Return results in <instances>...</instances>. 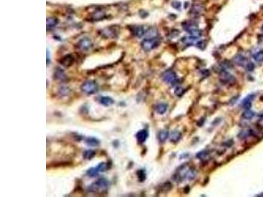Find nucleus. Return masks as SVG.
<instances>
[{
	"instance_id": "nucleus-15",
	"label": "nucleus",
	"mask_w": 263,
	"mask_h": 197,
	"mask_svg": "<svg viewBox=\"0 0 263 197\" xmlns=\"http://www.w3.org/2000/svg\"><path fill=\"white\" fill-rule=\"evenodd\" d=\"M220 79L224 83L228 84V83H230V82H233V80H234V77L232 76H231L229 73L225 72V71H222L221 74V78Z\"/></svg>"
},
{
	"instance_id": "nucleus-17",
	"label": "nucleus",
	"mask_w": 263,
	"mask_h": 197,
	"mask_svg": "<svg viewBox=\"0 0 263 197\" xmlns=\"http://www.w3.org/2000/svg\"><path fill=\"white\" fill-rule=\"evenodd\" d=\"M181 133H180L179 132H172L170 134V140L171 142H173V143H176V142H178L181 139Z\"/></svg>"
},
{
	"instance_id": "nucleus-9",
	"label": "nucleus",
	"mask_w": 263,
	"mask_h": 197,
	"mask_svg": "<svg viewBox=\"0 0 263 197\" xmlns=\"http://www.w3.org/2000/svg\"><path fill=\"white\" fill-rule=\"evenodd\" d=\"M99 102L103 106L109 107L114 103V100L113 98L109 97V96H101L99 97Z\"/></svg>"
},
{
	"instance_id": "nucleus-1",
	"label": "nucleus",
	"mask_w": 263,
	"mask_h": 197,
	"mask_svg": "<svg viewBox=\"0 0 263 197\" xmlns=\"http://www.w3.org/2000/svg\"><path fill=\"white\" fill-rule=\"evenodd\" d=\"M109 181L106 179L101 178L95 181L88 187V191L93 193H101L108 189Z\"/></svg>"
},
{
	"instance_id": "nucleus-34",
	"label": "nucleus",
	"mask_w": 263,
	"mask_h": 197,
	"mask_svg": "<svg viewBox=\"0 0 263 197\" xmlns=\"http://www.w3.org/2000/svg\"><path fill=\"white\" fill-rule=\"evenodd\" d=\"M50 62V55L49 51L47 49V65H49Z\"/></svg>"
},
{
	"instance_id": "nucleus-23",
	"label": "nucleus",
	"mask_w": 263,
	"mask_h": 197,
	"mask_svg": "<svg viewBox=\"0 0 263 197\" xmlns=\"http://www.w3.org/2000/svg\"><path fill=\"white\" fill-rule=\"evenodd\" d=\"M99 171H97V169L96 168H91L87 171L86 174L88 177H95L99 175Z\"/></svg>"
},
{
	"instance_id": "nucleus-29",
	"label": "nucleus",
	"mask_w": 263,
	"mask_h": 197,
	"mask_svg": "<svg viewBox=\"0 0 263 197\" xmlns=\"http://www.w3.org/2000/svg\"><path fill=\"white\" fill-rule=\"evenodd\" d=\"M197 157H198V159L204 160L207 159V157H208V154L206 152H200L197 154Z\"/></svg>"
},
{
	"instance_id": "nucleus-12",
	"label": "nucleus",
	"mask_w": 263,
	"mask_h": 197,
	"mask_svg": "<svg viewBox=\"0 0 263 197\" xmlns=\"http://www.w3.org/2000/svg\"><path fill=\"white\" fill-rule=\"evenodd\" d=\"M85 143L89 146H99L100 142L94 137H88L86 138Z\"/></svg>"
},
{
	"instance_id": "nucleus-35",
	"label": "nucleus",
	"mask_w": 263,
	"mask_h": 197,
	"mask_svg": "<svg viewBox=\"0 0 263 197\" xmlns=\"http://www.w3.org/2000/svg\"><path fill=\"white\" fill-rule=\"evenodd\" d=\"M262 30H263V26H262Z\"/></svg>"
},
{
	"instance_id": "nucleus-33",
	"label": "nucleus",
	"mask_w": 263,
	"mask_h": 197,
	"mask_svg": "<svg viewBox=\"0 0 263 197\" xmlns=\"http://www.w3.org/2000/svg\"><path fill=\"white\" fill-rule=\"evenodd\" d=\"M172 6L174 8L176 9H179L181 7V3H180V1H174L172 3Z\"/></svg>"
},
{
	"instance_id": "nucleus-3",
	"label": "nucleus",
	"mask_w": 263,
	"mask_h": 197,
	"mask_svg": "<svg viewBox=\"0 0 263 197\" xmlns=\"http://www.w3.org/2000/svg\"><path fill=\"white\" fill-rule=\"evenodd\" d=\"M81 90L88 95H92L98 91V85L92 80H88L81 86Z\"/></svg>"
},
{
	"instance_id": "nucleus-24",
	"label": "nucleus",
	"mask_w": 263,
	"mask_h": 197,
	"mask_svg": "<svg viewBox=\"0 0 263 197\" xmlns=\"http://www.w3.org/2000/svg\"><path fill=\"white\" fill-rule=\"evenodd\" d=\"M57 20L55 18H49V19H47V27H48V28L54 27L57 24Z\"/></svg>"
},
{
	"instance_id": "nucleus-25",
	"label": "nucleus",
	"mask_w": 263,
	"mask_h": 197,
	"mask_svg": "<svg viewBox=\"0 0 263 197\" xmlns=\"http://www.w3.org/2000/svg\"><path fill=\"white\" fill-rule=\"evenodd\" d=\"M253 58L257 62L263 61V51H260L255 53L253 55Z\"/></svg>"
},
{
	"instance_id": "nucleus-26",
	"label": "nucleus",
	"mask_w": 263,
	"mask_h": 197,
	"mask_svg": "<svg viewBox=\"0 0 263 197\" xmlns=\"http://www.w3.org/2000/svg\"><path fill=\"white\" fill-rule=\"evenodd\" d=\"M254 114L255 113L250 109H246V111H245L243 113V117L245 119H251L253 117Z\"/></svg>"
},
{
	"instance_id": "nucleus-6",
	"label": "nucleus",
	"mask_w": 263,
	"mask_h": 197,
	"mask_svg": "<svg viewBox=\"0 0 263 197\" xmlns=\"http://www.w3.org/2000/svg\"><path fill=\"white\" fill-rule=\"evenodd\" d=\"M148 132L147 130H139V131L136 134V139L137 141L139 143H143L144 142L146 141V139H147L148 137Z\"/></svg>"
},
{
	"instance_id": "nucleus-18",
	"label": "nucleus",
	"mask_w": 263,
	"mask_h": 197,
	"mask_svg": "<svg viewBox=\"0 0 263 197\" xmlns=\"http://www.w3.org/2000/svg\"><path fill=\"white\" fill-rule=\"evenodd\" d=\"M55 78L58 80H64L66 78V76L64 73V71L63 70L60 69V68H59L57 69V70L55 72Z\"/></svg>"
},
{
	"instance_id": "nucleus-8",
	"label": "nucleus",
	"mask_w": 263,
	"mask_h": 197,
	"mask_svg": "<svg viewBox=\"0 0 263 197\" xmlns=\"http://www.w3.org/2000/svg\"><path fill=\"white\" fill-rule=\"evenodd\" d=\"M198 38L194 37V36H186V37H184L182 38V42L186 44L187 45H195L197 42H199L198 40Z\"/></svg>"
},
{
	"instance_id": "nucleus-31",
	"label": "nucleus",
	"mask_w": 263,
	"mask_h": 197,
	"mask_svg": "<svg viewBox=\"0 0 263 197\" xmlns=\"http://www.w3.org/2000/svg\"><path fill=\"white\" fill-rule=\"evenodd\" d=\"M205 45H206V43H205V41H203V40L199 41V42H197V43L196 44V46L198 48H199V49H205Z\"/></svg>"
},
{
	"instance_id": "nucleus-27",
	"label": "nucleus",
	"mask_w": 263,
	"mask_h": 197,
	"mask_svg": "<svg viewBox=\"0 0 263 197\" xmlns=\"http://www.w3.org/2000/svg\"><path fill=\"white\" fill-rule=\"evenodd\" d=\"M137 175H138L139 181L143 182V181L145 179L146 175H145V171H144V170H143V169H140V170L138 171V172H137Z\"/></svg>"
},
{
	"instance_id": "nucleus-4",
	"label": "nucleus",
	"mask_w": 263,
	"mask_h": 197,
	"mask_svg": "<svg viewBox=\"0 0 263 197\" xmlns=\"http://www.w3.org/2000/svg\"><path fill=\"white\" fill-rule=\"evenodd\" d=\"M161 43V40L157 38L145 39L141 43V47L144 51H149L157 47Z\"/></svg>"
},
{
	"instance_id": "nucleus-11",
	"label": "nucleus",
	"mask_w": 263,
	"mask_h": 197,
	"mask_svg": "<svg viewBox=\"0 0 263 197\" xmlns=\"http://www.w3.org/2000/svg\"><path fill=\"white\" fill-rule=\"evenodd\" d=\"M111 162H101L97 166L95 167L96 169L99 172H103L106 171L111 168Z\"/></svg>"
},
{
	"instance_id": "nucleus-7",
	"label": "nucleus",
	"mask_w": 263,
	"mask_h": 197,
	"mask_svg": "<svg viewBox=\"0 0 263 197\" xmlns=\"http://www.w3.org/2000/svg\"><path fill=\"white\" fill-rule=\"evenodd\" d=\"M91 42L90 40H89L88 38H84L80 41L78 43V46L80 49H81L82 50H88L91 47Z\"/></svg>"
},
{
	"instance_id": "nucleus-32",
	"label": "nucleus",
	"mask_w": 263,
	"mask_h": 197,
	"mask_svg": "<svg viewBox=\"0 0 263 197\" xmlns=\"http://www.w3.org/2000/svg\"><path fill=\"white\" fill-rule=\"evenodd\" d=\"M245 68L248 71H252L254 70V68H255V65H254L252 62L249 61V63L247 65Z\"/></svg>"
},
{
	"instance_id": "nucleus-16",
	"label": "nucleus",
	"mask_w": 263,
	"mask_h": 197,
	"mask_svg": "<svg viewBox=\"0 0 263 197\" xmlns=\"http://www.w3.org/2000/svg\"><path fill=\"white\" fill-rule=\"evenodd\" d=\"M73 61H74V58H73V57L71 55H67L63 57L61 63L63 66H69L72 65Z\"/></svg>"
},
{
	"instance_id": "nucleus-10",
	"label": "nucleus",
	"mask_w": 263,
	"mask_h": 197,
	"mask_svg": "<svg viewBox=\"0 0 263 197\" xmlns=\"http://www.w3.org/2000/svg\"><path fill=\"white\" fill-rule=\"evenodd\" d=\"M234 62L236 64H237L238 65L244 66V67H246V66L247 64L249 63V61L248 59L242 55H237L236 57H235L234 58Z\"/></svg>"
},
{
	"instance_id": "nucleus-5",
	"label": "nucleus",
	"mask_w": 263,
	"mask_h": 197,
	"mask_svg": "<svg viewBox=\"0 0 263 197\" xmlns=\"http://www.w3.org/2000/svg\"><path fill=\"white\" fill-rule=\"evenodd\" d=\"M163 80L166 83L173 84L176 83L178 80L177 76L176 74L174 72H173L172 70H168L167 72H166L163 74Z\"/></svg>"
},
{
	"instance_id": "nucleus-14",
	"label": "nucleus",
	"mask_w": 263,
	"mask_h": 197,
	"mask_svg": "<svg viewBox=\"0 0 263 197\" xmlns=\"http://www.w3.org/2000/svg\"><path fill=\"white\" fill-rule=\"evenodd\" d=\"M158 35V32L156 28H153V27H151L149 29L147 30V31H145V36L146 39H151V38H157V36Z\"/></svg>"
},
{
	"instance_id": "nucleus-28",
	"label": "nucleus",
	"mask_w": 263,
	"mask_h": 197,
	"mask_svg": "<svg viewBox=\"0 0 263 197\" xmlns=\"http://www.w3.org/2000/svg\"><path fill=\"white\" fill-rule=\"evenodd\" d=\"M185 92V89L184 88H182V87H177L175 89L174 91V93L176 94V95L178 96V97H180L182 96L183 94Z\"/></svg>"
},
{
	"instance_id": "nucleus-21",
	"label": "nucleus",
	"mask_w": 263,
	"mask_h": 197,
	"mask_svg": "<svg viewBox=\"0 0 263 197\" xmlns=\"http://www.w3.org/2000/svg\"><path fill=\"white\" fill-rule=\"evenodd\" d=\"M95 155V152L93 150H87L83 154V157L84 159L91 160L92 159Z\"/></svg>"
},
{
	"instance_id": "nucleus-13",
	"label": "nucleus",
	"mask_w": 263,
	"mask_h": 197,
	"mask_svg": "<svg viewBox=\"0 0 263 197\" xmlns=\"http://www.w3.org/2000/svg\"><path fill=\"white\" fill-rule=\"evenodd\" d=\"M255 98L254 95H249L246 98H245L243 101H242V105L243 107L245 109H249L251 107V102Z\"/></svg>"
},
{
	"instance_id": "nucleus-19",
	"label": "nucleus",
	"mask_w": 263,
	"mask_h": 197,
	"mask_svg": "<svg viewBox=\"0 0 263 197\" xmlns=\"http://www.w3.org/2000/svg\"><path fill=\"white\" fill-rule=\"evenodd\" d=\"M133 32L137 37L141 38L142 36L145 35V31L142 26H137L134 28Z\"/></svg>"
},
{
	"instance_id": "nucleus-30",
	"label": "nucleus",
	"mask_w": 263,
	"mask_h": 197,
	"mask_svg": "<svg viewBox=\"0 0 263 197\" xmlns=\"http://www.w3.org/2000/svg\"><path fill=\"white\" fill-rule=\"evenodd\" d=\"M68 88H66V87H61L60 88V93L61 95H67L68 94V92H69V90H68Z\"/></svg>"
},
{
	"instance_id": "nucleus-2",
	"label": "nucleus",
	"mask_w": 263,
	"mask_h": 197,
	"mask_svg": "<svg viewBox=\"0 0 263 197\" xmlns=\"http://www.w3.org/2000/svg\"><path fill=\"white\" fill-rule=\"evenodd\" d=\"M183 27L185 30L194 37L199 38L200 36L202 35V32L199 29L197 25L193 22H185Z\"/></svg>"
},
{
	"instance_id": "nucleus-20",
	"label": "nucleus",
	"mask_w": 263,
	"mask_h": 197,
	"mask_svg": "<svg viewBox=\"0 0 263 197\" xmlns=\"http://www.w3.org/2000/svg\"><path fill=\"white\" fill-rule=\"evenodd\" d=\"M169 136V133L167 131H161L159 133L158 135V139L160 142L163 143L165 141Z\"/></svg>"
},
{
	"instance_id": "nucleus-22",
	"label": "nucleus",
	"mask_w": 263,
	"mask_h": 197,
	"mask_svg": "<svg viewBox=\"0 0 263 197\" xmlns=\"http://www.w3.org/2000/svg\"><path fill=\"white\" fill-rule=\"evenodd\" d=\"M166 110H167V105L164 103H160L156 107V111L159 114H163Z\"/></svg>"
}]
</instances>
